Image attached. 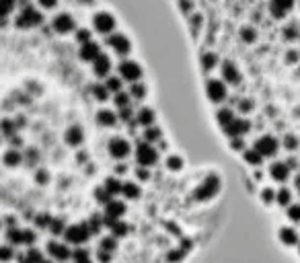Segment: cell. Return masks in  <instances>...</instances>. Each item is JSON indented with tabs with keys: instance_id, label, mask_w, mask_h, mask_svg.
<instances>
[{
	"instance_id": "cell-1",
	"label": "cell",
	"mask_w": 300,
	"mask_h": 263,
	"mask_svg": "<svg viewBox=\"0 0 300 263\" xmlns=\"http://www.w3.org/2000/svg\"><path fill=\"white\" fill-rule=\"evenodd\" d=\"M251 148H253V150H257V152L261 154V158L265 161V158H271V156L278 154V150H280V142H278V138H275V136L263 134V136H259V138L255 140V144H253Z\"/></svg>"
},
{
	"instance_id": "cell-2",
	"label": "cell",
	"mask_w": 300,
	"mask_h": 263,
	"mask_svg": "<svg viewBox=\"0 0 300 263\" xmlns=\"http://www.w3.org/2000/svg\"><path fill=\"white\" fill-rule=\"evenodd\" d=\"M222 130H224V134H226L228 140H235V138H243L245 140V136L251 132V121L247 117H235Z\"/></svg>"
},
{
	"instance_id": "cell-3",
	"label": "cell",
	"mask_w": 300,
	"mask_h": 263,
	"mask_svg": "<svg viewBox=\"0 0 300 263\" xmlns=\"http://www.w3.org/2000/svg\"><path fill=\"white\" fill-rule=\"evenodd\" d=\"M278 241L288 249H296L298 243H300V234H298V231L294 226L284 224V226L278 228Z\"/></svg>"
},
{
	"instance_id": "cell-4",
	"label": "cell",
	"mask_w": 300,
	"mask_h": 263,
	"mask_svg": "<svg viewBox=\"0 0 300 263\" xmlns=\"http://www.w3.org/2000/svg\"><path fill=\"white\" fill-rule=\"evenodd\" d=\"M43 23V15L37 13L35 8H31V6H25L23 8V13L19 15L17 19V27H37Z\"/></svg>"
},
{
	"instance_id": "cell-5",
	"label": "cell",
	"mask_w": 300,
	"mask_h": 263,
	"mask_svg": "<svg viewBox=\"0 0 300 263\" xmlns=\"http://www.w3.org/2000/svg\"><path fill=\"white\" fill-rule=\"evenodd\" d=\"M120 74H121L123 81H128L130 85H134V83L140 81L142 70H140V66H138L136 62H128V60H125V62L120 64Z\"/></svg>"
},
{
	"instance_id": "cell-6",
	"label": "cell",
	"mask_w": 300,
	"mask_h": 263,
	"mask_svg": "<svg viewBox=\"0 0 300 263\" xmlns=\"http://www.w3.org/2000/svg\"><path fill=\"white\" fill-rule=\"evenodd\" d=\"M268 173L275 183H286L288 179H290V167H288L286 163H282V161H275V163L270 165Z\"/></svg>"
},
{
	"instance_id": "cell-7",
	"label": "cell",
	"mask_w": 300,
	"mask_h": 263,
	"mask_svg": "<svg viewBox=\"0 0 300 263\" xmlns=\"http://www.w3.org/2000/svg\"><path fill=\"white\" fill-rule=\"evenodd\" d=\"M107 45H111V48L118 52L120 56H125V54L130 52V48H132L130 39L125 37V35H121V33H113L111 37H107Z\"/></svg>"
},
{
	"instance_id": "cell-8",
	"label": "cell",
	"mask_w": 300,
	"mask_h": 263,
	"mask_svg": "<svg viewBox=\"0 0 300 263\" xmlns=\"http://www.w3.org/2000/svg\"><path fill=\"white\" fill-rule=\"evenodd\" d=\"M208 97L212 103H222L226 99V87L222 81H210L208 83Z\"/></svg>"
},
{
	"instance_id": "cell-9",
	"label": "cell",
	"mask_w": 300,
	"mask_h": 263,
	"mask_svg": "<svg viewBox=\"0 0 300 263\" xmlns=\"http://www.w3.org/2000/svg\"><path fill=\"white\" fill-rule=\"evenodd\" d=\"M93 23H95V29H97L99 33H111V31L115 29V19H113L111 15H107V13H99V15H95Z\"/></svg>"
},
{
	"instance_id": "cell-10",
	"label": "cell",
	"mask_w": 300,
	"mask_h": 263,
	"mask_svg": "<svg viewBox=\"0 0 300 263\" xmlns=\"http://www.w3.org/2000/svg\"><path fill=\"white\" fill-rule=\"evenodd\" d=\"M292 6H294V0H271V2H270L271 15L278 17V19H282L286 15V10H290Z\"/></svg>"
},
{
	"instance_id": "cell-11",
	"label": "cell",
	"mask_w": 300,
	"mask_h": 263,
	"mask_svg": "<svg viewBox=\"0 0 300 263\" xmlns=\"http://www.w3.org/2000/svg\"><path fill=\"white\" fill-rule=\"evenodd\" d=\"M99 56H101L99 45L93 43V41H89V43H85L83 48H80V58L87 60V62H95V60L99 58Z\"/></svg>"
},
{
	"instance_id": "cell-12",
	"label": "cell",
	"mask_w": 300,
	"mask_h": 263,
	"mask_svg": "<svg viewBox=\"0 0 300 263\" xmlns=\"http://www.w3.org/2000/svg\"><path fill=\"white\" fill-rule=\"evenodd\" d=\"M109 70H111V60L107 58V56H99V58L95 60V64H93V72L101 78V76H107L109 74Z\"/></svg>"
},
{
	"instance_id": "cell-13",
	"label": "cell",
	"mask_w": 300,
	"mask_h": 263,
	"mask_svg": "<svg viewBox=\"0 0 300 263\" xmlns=\"http://www.w3.org/2000/svg\"><path fill=\"white\" fill-rule=\"evenodd\" d=\"M74 27V21L70 15H58L54 19V29L56 31H60V33H66V31H72Z\"/></svg>"
},
{
	"instance_id": "cell-14",
	"label": "cell",
	"mask_w": 300,
	"mask_h": 263,
	"mask_svg": "<svg viewBox=\"0 0 300 263\" xmlns=\"http://www.w3.org/2000/svg\"><path fill=\"white\" fill-rule=\"evenodd\" d=\"M243 161H245L249 167H253V169H259V167L263 165L261 154H259L257 150H253V148H245V150H243Z\"/></svg>"
},
{
	"instance_id": "cell-15",
	"label": "cell",
	"mask_w": 300,
	"mask_h": 263,
	"mask_svg": "<svg viewBox=\"0 0 300 263\" xmlns=\"http://www.w3.org/2000/svg\"><path fill=\"white\" fill-rule=\"evenodd\" d=\"M292 191L290 189H288V187H280L278 191H275V204H278L280 205V208H288V205H292L294 202H292Z\"/></svg>"
},
{
	"instance_id": "cell-16",
	"label": "cell",
	"mask_w": 300,
	"mask_h": 263,
	"mask_svg": "<svg viewBox=\"0 0 300 263\" xmlns=\"http://www.w3.org/2000/svg\"><path fill=\"white\" fill-rule=\"evenodd\" d=\"M222 76L226 78L228 83H233V85H239L240 83V74H239V70L230 62H224V66H222Z\"/></svg>"
},
{
	"instance_id": "cell-17",
	"label": "cell",
	"mask_w": 300,
	"mask_h": 263,
	"mask_svg": "<svg viewBox=\"0 0 300 263\" xmlns=\"http://www.w3.org/2000/svg\"><path fill=\"white\" fill-rule=\"evenodd\" d=\"M113 107L115 109H125V107H132V95L130 93H118L113 95Z\"/></svg>"
},
{
	"instance_id": "cell-18",
	"label": "cell",
	"mask_w": 300,
	"mask_h": 263,
	"mask_svg": "<svg viewBox=\"0 0 300 263\" xmlns=\"http://www.w3.org/2000/svg\"><path fill=\"white\" fill-rule=\"evenodd\" d=\"M286 218L290 220V226H298L300 224V204H292L286 208Z\"/></svg>"
},
{
	"instance_id": "cell-19",
	"label": "cell",
	"mask_w": 300,
	"mask_h": 263,
	"mask_svg": "<svg viewBox=\"0 0 300 263\" xmlns=\"http://www.w3.org/2000/svg\"><path fill=\"white\" fill-rule=\"evenodd\" d=\"M237 116H235V111L230 109V107H222L220 111H218V116H216V119H218V123L222 125V128H226V125L233 121Z\"/></svg>"
},
{
	"instance_id": "cell-20",
	"label": "cell",
	"mask_w": 300,
	"mask_h": 263,
	"mask_svg": "<svg viewBox=\"0 0 300 263\" xmlns=\"http://www.w3.org/2000/svg\"><path fill=\"white\" fill-rule=\"evenodd\" d=\"M130 95H132V99H144L146 97V87L142 85V83H134V85H130Z\"/></svg>"
},
{
	"instance_id": "cell-21",
	"label": "cell",
	"mask_w": 300,
	"mask_h": 263,
	"mask_svg": "<svg viewBox=\"0 0 300 263\" xmlns=\"http://www.w3.org/2000/svg\"><path fill=\"white\" fill-rule=\"evenodd\" d=\"M93 95H95V99L99 103H105L109 99V90H107V87H103V85H95L93 87Z\"/></svg>"
},
{
	"instance_id": "cell-22",
	"label": "cell",
	"mask_w": 300,
	"mask_h": 263,
	"mask_svg": "<svg viewBox=\"0 0 300 263\" xmlns=\"http://www.w3.org/2000/svg\"><path fill=\"white\" fill-rule=\"evenodd\" d=\"M261 202H263L265 205L275 204V189H271V187H263V189H261Z\"/></svg>"
},
{
	"instance_id": "cell-23",
	"label": "cell",
	"mask_w": 300,
	"mask_h": 263,
	"mask_svg": "<svg viewBox=\"0 0 300 263\" xmlns=\"http://www.w3.org/2000/svg\"><path fill=\"white\" fill-rule=\"evenodd\" d=\"M105 87H107V90H109V93H113V95H118V93H121V81H120V78H115V76H111V78H107V83H105Z\"/></svg>"
},
{
	"instance_id": "cell-24",
	"label": "cell",
	"mask_w": 300,
	"mask_h": 263,
	"mask_svg": "<svg viewBox=\"0 0 300 263\" xmlns=\"http://www.w3.org/2000/svg\"><path fill=\"white\" fill-rule=\"evenodd\" d=\"M216 62H218V56H216V54H204V56H202L204 70H210V68H214Z\"/></svg>"
},
{
	"instance_id": "cell-25",
	"label": "cell",
	"mask_w": 300,
	"mask_h": 263,
	"mask_svg": "<svg viewBox=\"0 0 300 263\" xmlns=\"http://www.w3.org/2000/svg\"><path fill=\"white\" fill-rule=\"evenodd\" d=\"M282 144H284L286 150H296V148H298V138H296V136H292V134H286Z\"/></svg>"
},
{
	"instance_id": "cell-26",
	"label": "cell",
	"mask_w": 300,
	"mask_h": 263,
	"mask_svg": "<svg viewBox=\"0 0 300 263\" xmlns=\"http://www.w3.org/2000/svg\"><path fill=\"white\" fill-rule=\"evenodd\" d=\"M15 8V0H0V17H6Z\"/></svg>"
},
{
	"instance_id": "cell-27",
	"label": "cell",
	"mask_w": 300,
	"mask_h": 263,
	"mask_svg": "<svg viewBox=\"0 0 300 263\" xmlns=\"http://www.w3.org/2000/svg\"><path fill=\"white\" fill-rule=\"evenodd\" d=\"M240 37H243L247 43H253V41H255V37H257V35H255V31L247 27V29H243V33H240Z\"/></svg>"
},
{
	"instance_id": "cell-28",
	"label": "cell",
	"mask_w": 300,
	"mask_h": 263,
	"mask_svg": "<svg viewBox=\"0 0 300 263\" xmlns=\"http://www.w3.org/2000/svg\"><path fill=\"white\" fill-rule=\"evenodd\" d=\"M76 39L85 45V43L90 41V33H89V31H78V33H76Z\"/></svg>"
},
{
	"instance_id": "cell-29",
	"label": "cell",
	"mask_w": 300,
	"mask_h": 263,
	"mask_svg": "<svg viewBox=\"0 0 300 263\" xmlns=\"http://www.w3.org/2000/svg\"><path fill=\"white\" fill-rule=\"evenodd\" d=\"M251 109H253V103H251V101H240V103H239V111H240V113H249Z\"/></svg>"
},
{
	"instance_id": "cell-30",
	"label": "cell",
	"mask_w": 300,
	"mask_h": 263,
	"mask_svg": "<svg viewBox=\"0 0 300 263\" xmlns=\"http://www.w3.org/2000/svg\"><path fill=\"white\" fill-rule=\"evenodd\" d=\"M284 37H286V39H294V37H296V31H294V27H288V29H284Z\"/></svg>"
},
{
	"instance_id": "cell-31",
	"label": "cell",
	"mask_w": 300,
	"mask_h": 263,
	"mask_svg": "<svg viewBox=\"0 0 300 263\" xmlns=\"http://www.w3.org/2000/svg\"><path fill=\"white\" fill-rule=\"evenodd\" d=\"M39 4L43 8H54L56 6V0H39Z\"/></svg>"
},
{
	"instance_id": "cell-32",
	"label": "cell",
	"mask_w": 300,
	"mask_h": 263,
	"mask_svg": "<svg viewBox=\"0 0 300 263\" xmlns=\"http://www.w3.org/2000/svg\"><path fill=\"white\" fill-rule=\"evenodd\" d=\"M288 60H290V62H296V60H298V54H296V52H290V54H288Z\"/></svg>"
},
{
	"instance_id": "cell-33",
	"label": "cell",
	"mask_w": 300,
	"mask_h": 263,
	"mask_svg": "<svg viewBox=\"0 0 300 263\" xmlns=\"http://www.w3.org/2000/svg\"><path fill=\"white\" fill-rule=\"evenodd\" d=\"M296 253H298V255H300V243H298V247H296Z\"/></svg>"
},
{
	"instance_id": "cell-34",
	"label": "cell",
	"mask_w": 300,
	"mask_h": 263,
	"mask_svg": "<svg viewBox=\"0 0 300 263\" xmlns=\"http://www.w3.org/2000/svg\"><path fill=\"white\" fill-rule=\"evenodd\" d=\"M298 191H300V189H298Z\"/></svg>"
}]
</instances>
